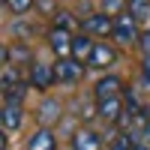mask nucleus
Instances as JSON below:
<instances>
[{
    "label": "nucleus",
    "mask_w": 150,
    "mask_h": 150,
    "mask_svg": "<svg viewBox=\"0 0 150 150\" xmlns=\"http://www.w3.org/2000/svg\"><path fill=\"white\" fill-rule=\"evenodd\" d=\"M18 84H21V78H18V69L15 66H6L3 72H0V93H3V96L12 90V87H18Z\"/></svg>",
    "instance_id": "4468645a"
},
{
    "label": "nucleus",
    "mask_w": 150,
    "mask_h": 150,
    "mask_svg": "<svg viewBox=\"0 0 150 150\" xmlns=\"http://www.w3.org/2000/svg\"><path fill=\"white\" fill-rule=\"evenodd\" d=\"M141 135H144L141 141H144V144H150V123H147V126H144V132H141Z\"/></svg>",
    "instance_id": "4be33fe9"
},
{
    "label": "nucleus",
    "mask_w": 150,
    "mask_h": 150,
    "mask_svg": "<svg viewBox=\"0 0 150 150\" xmlns=\"http://www.w3.org/2000/svg\"><path fill=\"white\" fill-rule=\"evenodd\" d=\"M111 36H114L117 42H123V45H129V42L138 39V21L132 18V12H123V15L114 18V30H111Z\"/></svg>",
    "instance_id": "20e7f679"
},
{
    "label": "nucleus",
    "mask_w": 150,
    "mask_h": 150,
    "mask_svg": "<svg viewBox=\"0 0 150 150\" xmlns=\"http://www.w3.org/2000/svg\"><path fill=\"white\" fill-rule=\"evenodd\" d=\"M39 120H42L45 129H48V123L54 126V123L60 120V102H57V99H45V102L39 105Z\"/></svg>",
    "instance_id": "ddd939ff"
},
{
    "label": "nucleus",
    "mask_w": 150,
    "mask_h": 150,
    "mask_svg": "<svg viewBox=\"0 0 150 150\" xmlns=\"http://www.w3.org/2000/svg\"><path fill=\"white\" fill-rule=\"evenodd\" d=\"M72 18H75L72 12L63 9V12H57V15H54V24H51V27H57V30H69V27H72Z\"/></svg>",
    "instance_id": "a211bd4d"
},
{
    "label": "nucleus",
    "mask_w": 150,
    "mask_h": 150,
    "mask_svg": "<svg viewBox=\"0 0 150 150\" xmlns=\"http://www.w3.org/2000/svg\"><path fill=\"white\" fill-rule=\"evenodd\" d=\"M120 90H123V78H120V75H102V78L93 84V99L102 102V99L120 96Z\"/></svg>",
    "instance_id": "6e6552de"
},
{
    "label": "nucleus",
    "mask_w": 150,
    "mask_h": 150,
    "mask_svg": "<svg viewBox=\"0 0 150 150\" xmlns=\"http://www.w3.org/2000/svg\"><path fill=\"white\" fill-rule=\"evenodd\" d=\"M54 75H57V84H78L84 75V63H78L75 57L54 60Z\"/></svg>",
    "instance_id": "7ed1b4c3"
},
{
    "label": "nucleus",
    "mask_w": 150,
    "mask_h": 150,
    "mask_svg": "<svg viewBox=\"0 0 150 150\" xmlns=\"http://www.w3.org/2000/svg\"><path fill=\"white\" fill-rule=\"evenodd\" d=\"M0 126H3V108H0Z\"/></svg>",
    "instance_id": "b1692460"
},
{
    "label": "nucleus",
    "mask_w": 150,
    "mask_h": 150,
    "mask_svg": "<svg viewBox=\"0 0 150 150\" xmlns=\"http://www.w3.org/2000/svg\"><path fill=\"white\" fill-rule=\"evenodd\" d=\"M93 45H96V39H93V36H87V33H75V39H72V57L78 60V63H84V66H87Z\"/></svg>",
    "instance_id": "9d476101"
},
{
    "label": "nucleus",
    "mask_w": 150,
    "mask_h": 150,
    "mask_svg": "<svg viewBox=\"0 0 150 150\" xmlns=\"http://www.w3.org/2000/svg\"><path fill=\"white\" fill-rule=\"evenodd\" d=\"M72 39H75V33L51 27V33H48V45H51V51H54V57H57V60L72 57Z\"/></svg>",
    "instance_id": "0eeeda50"
},
{
    "label": "nucleus",
    "mask_w": 150,
    "mask_h": 150,
    "mask_svg": "<svg viewBox=\"0 0 150 150\" xmlns=\"http://www.w3.org/2000/svg\"><path fill=\"white\" fill-rule=\"evenodd\" d=\"M72 150H102V138L96 129H78L72 135Z\"/></svg>",
    "instance_id": "1a4fd4ad"
},
{
    "label": "nucleus",
    "mask_w": 150,
    "mask_h": 150,
    "mask_svg": "<svg viewBox=\"0 0 150 150\" xmlns=\"http://www.w3.org/2000/svg\"><path fill=\"white\" fill-rule=\"evenodd\" d=\"M24 123V108L18 102H3V129L6 132H18Z\"/></svg>",
    "instance_id": "9b49d317"
},
{
    "label": "nucleus",
    "mask_w": 150,
    "mask_h": 150,
    "mask_svg": "<svg viewBox=\"0 0 150 150\" xmlns=\"http://www.w3.org/2000/svg\"><path fill=\"white\" fill-rule=\"evenodd\" d=\"M129 12H132V18L135 21H147L150 18V0H129Z\"/></svg>",
    "instance_id": "dca6fc26"
},
{
    "label": "nucleus",
    "mask_w": 150,
    "mask_h": 150,
    "mask_svg": "<svg viewBox=\"0 0 150 150\" xmlns=\"http://www.w3.org/2000/svg\"><path fill=\"white\" fill-rule=\"evenodd\" d=\"M0 150H6V129L0 126Z\"/></svg>",
    "instance_id": "412c9836"
},
{
    "label": "nucleus",
    "mask_w": 150,
    "mask_h": 150,
    "mask_svg": "<svg viewBox=\"0 0 150 150\" xmlns=\"http://www.w3.org/2000/svg\"><path fill=\"white\" fill-rule=\"evenodd\" d=\"M132 150H150V144H144V141H138V144H135Z\"/></svg>",
    "instance_id": "5701e85b"
},
{
    "label": "nucleus",
    "mask_w": 150,
    "mask_h": 150,
    "mask_svg": "<svg viewBox=\"0 0 150 150\" xmlns=\"http://www.w3.org/2000/svg\"><path fill=\"white\" fill-rule=\"evenodd\" d=\"M126 6H129V0H99V12H105V15H111V18L123 15Z\"/></svg>",
    "instance_id": "2eb2a0df"
},
{
    "label": "nucleus",
    "mask_w": 150,
    "mask_h": 150,
    "mask_svg": "<svg viewBox=\"0 0 150 150\" xmlns=\"http://www.w3.org/2000/svg\"><path fill=\"white\" fill-rule=\"evenodd\" d=\"M27 81L33 90L45 93L51 84H57V75H54V63H42V60H36V63H30V72H27Z\"/></svg>",
    "instance_id": "f03ea898"
},
{
    "label": "nucleus",
    "mask_w": 150,
    "mask_h": 150,
    "mask_svg": "<svg viewBox=\"0 0 150 150\" xmlns=\"http://www.w3.org/2000/svg\"><path fill=\"white\" fill-rule=\"evenodd\" d=\"M27 150H57V138H54V129H36L27 141Z\"/></svg>",
    "instance_id": "f8f14e48"
},
{
    "label": "nucleus",
    "mask_w": 150,
    "mask_h": 150,
    "mask_svg": "<svg viewBox=\"0 0 150 150\" xmlns=\"http://www.w3.org/2000/svg\"><path fill=\"white\" fill-rule=\"evenodd\" d=\"M6 9L12 12V15H27V12L33 9V0H6Z\"/></svg>",
    "instance_id": "f3484780"
},
{
    "label": "nucleus",
    "mask_w": 150,
    "mask_h": 150,
    "mask_svg": "<svg viewBox=\"0 0 150 150\" xmlns=\"http://www.w3.org/2000/svg\"><path fill=\"white\" fill-rule=\"evenodd\" d=\"M114 63H117V48L108 45V42H102V39H96L93 51H90V60H87V66H93V69H111Z\"/></svg>",
    "instance_id": "39448f33"
},
{
    "label": "nucleus",
    "mask_w": 150,
    "mask_h": 150,
    "mask_svg": "<svg viewBox=\"0 0 150 150\" xmlns=\"http://www.w3.org/2000/svg\"><path fill=\"white\" fill-rule=\"evenodd\" d=\"M6 66H9V48L0 45V69H6Z\"/></svg>",
    "instance_id": "aec40b11"
},
{
    "label": "nucleus",
    "mask_w": 150,
    "mask_h": 150,
    "mask_svg": "<svg viewBox=\"0 0 150 150\" xmlns=\"http://www.w3.org/2000/svg\"><path fill=\"white\" fill-rule=\"evenodd\" d=\"M138 45H141V54L150 57V30H147L144 36H138Z\"/></svg>",
    "instance_id": "6ab92c4d"
},
{
    "label": "nucleus",
    "mask_w": 150,
    "mask_h": 150,
    "mask_svg": "<svg viewBox=\"0 0 150 150\" xmlns=\"http://www.w3.org/2000/svg\"><path fill=\"white\" fill-rule=\"evenodd\" d=\"M111 30H114V18L105 12H93V15L81 18V33L93 36V39H105V36H111Z\"/></svg>",
    "instance_id": "f257e3e1"
},
{
    "label": "nucleus",
    "mask_w": 150,
    "mask_h": 150,
    "mask_svg": "<svg viewBox=\"0 0 150 150\" xmlns=\"http://www.w3.org/2000/svg\"><path fill=\"white\" fill-rule=\"evenodd\" d=\"M123 114H126V102H123L120 96H111V99L96 102V117L105 120V123H120Z\"/></svg>",
    "instance_id": "423d86ee"
}]
</instances>
